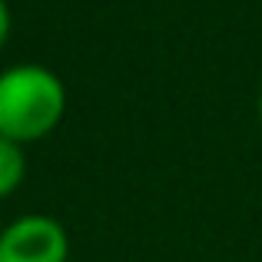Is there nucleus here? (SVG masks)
<instances>
[{"mask_svg": "<svg viewBox=\"0 0 262 262\" xmlns=\"http://www.w3.org/2000/svg\"><path fill=\"white\" fill-rule=\"evenodd\" d=\"M67 116V86L50 67L17 63L0 73V136L13 143L47 140Z\"/></svg>", "mask_w": 262, "mask_h": 262, "instance_id": "obj_1", "label": "nucleus"}, {"mask_svg": "<svg viewBox=\"0 0 262 262\" xmlns=\"http://www.w3.org/2000/svg\"><path fill=\"white\" fill-rule=\"evenodd\" d=\"M70 236L53 216H20L0 232V262H67Z\"/></svg>", "mask_w": 262, "mask_h": 262, "instance_id": "obj_2", "label": "nucleus"}, {"mask_svg": "<svg viewBox=\"0 0 262 262\" xmlns=\"http://www.w3.org/2000/svg\"><path fill=\"white\" fill-rule=\"evenodd\" d=\"M24 179H27L24 143H13V140H7V136H0V199L13 196Z\"/></svg>", "mask_w": 262, "mask_h": 262, "instance_id": "obj_3", "label": "nucleus"}, {"mask_svg": "<svg viewBox=\"0 0 262 262\" xmlns=\"http://www.w3.org/2000/svg\"><path fill=\"white\" fill-rule=\"evenodd\" d=\"M10 27H13L10 7H7V0H0V47H4V43H7V37H10Z\"/></svg>", "mask_w": 262, "mask_h": 262, "instance_id": "obj_4", "label": "nucleus"}, {"mask_svg": "<svg viewBox=\"0 0 262 262\" xmlns=\"http://www.w3.org/2000/svg\"><path fill=\"white\" fill-rule=\"evenodd\" d=\"M259 123H262V93H259Z\"/></svg>", "mask_w": 262, "mask_h": 262, "instance_id": "obj_5", "label": "nucleus"}]
</instances>
